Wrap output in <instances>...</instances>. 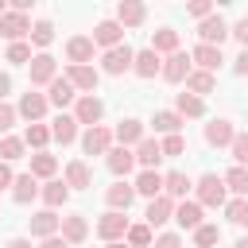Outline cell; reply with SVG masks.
Returning <instances> with one entry per match:
<instances>
[{
	"instance_id": "obj_32",
	"label": "cell",
	"mask_w": 248,
	"mask_h": 248,
	"mask_svg": "<svg viewBox=\"0 0 248 248\" xmlns=\"http://www.w3.org/2000/svg\"><path fill=\"white\" fill-rule=\"evenodd\" d=\"M66 186H70V190L93 186V174H89V167H85L81 159H70V163H66Z\"/></svg>"
},
{
	"instance_id": "obj_49",
	"label": "cell",
	"mask_w": 248,
	"mask_h": 248,
	"mask_svg": "<svg viewBox=\"0 0 248 248\" xmlns=\"http://www.w3.org/2000/svg\"><path fill=\"white\" fill-rule=\"evenodd\" d=\"M186 12H190V16L198 19V23H202V19H209V16H213V4H209V0H194V4L186 8Z\"/></svg>"
},
{
	"instance_id": "obj_9",
	"label": "cell",
	"mask_w": 248,
	"mask_h": 248,
	"mask_svg": "<svg viewBox=\"0 0 248 248\" xmlns=\"http://www.w3.org/2000/svg\"><path fill=\"white\" fill-rule=\"evenodd\" d=\"M232 140H236V128H232V120H225V116H213V120L205 124V143H209V147H232Z\"/></svg>"
},
{
	"instance_id": "obj_54",
	"label": "cell",
	"mask_w": 248,
	"mask_h": 248,
	"mask_svg": "<svg viewBox=\"0 0 248 248\" xmlns=\"http://www.w3.org/2000/svg\"><path fill=\"white\" fill-rule=\"evenodd\" d=\"M12 93V74H0V101Z\"/></svg>"
},
{
	"instance_id": "obj_37",
	"label": "cell",
	"mask_w": 248,
	"mask_h": 248,
	"mask_svg": "<svg viewBox=\"0 0 248 248\" xmlns=\"http://www.w3.org/2000/svg\"><path fill=\"white\" fill-rule=\"evenodd\" d=\"M151 124H155V132H163V136H178L182 116H178V112H170V108H163V112H155V116H151Z\"/></svg>"
},
{
	"instance_id": "obj_26",
	"label": "cell",
	"mask_w": 248,
	"mask_h": 248,
	"mask_svg": "<svg viewBox=\"0 0 248 248\" xmlns=\"http://www.w3.org/2000/svg\"><path fill=\"white\" fill-rule=\"evenodd\" d=\"M159 159H163V143H159V140H151V136H143V143L136 147V163H140L143 170H155V167H159Z\"/></svg>"
},
{
	"instance_id": "obj_53",
	"label": "cell",
	"mask_w": 248,
	"mask_h": 248,
	"mask_svg": "<svg viewBox=\"0 0 248 248\" xmlns=\"http://www.w3.org/2000/svg\"><path fill=\"white\" fill-rule=\"evenodd\" d=\"M232 70H236L240 78H248V50H240V58L232 62Z\"/></svg>"
},
{
	"instance_id": "obj_56",
	"label": "cell",
	"mask_w": 248,
	"mask_h": 248,
	"mask_svg": "<svg viewBox=\"0 0 248 248\" xmlns=\"http://www.w3.org/2000/svg\"><path fill=\"white\" fill-rule=\"evenodd\" d=\"M4 248H31V240H27V236H12Z\"/></svg>"
},
{
	"instance_id": "obj_11",
	"label": "cell",
	"mask_w": 248,
	"mask_h": 248,
	"mask_svg": "<svg viewBox=\"0 0 248 248\" xmlns=\"http://www.w3.org/2000/svg\"><path fill=\"white\" fill-rule=\"evenodd\" d=\"M225 35H232V31H229V23H225L217 12H213L209 19H202V23H198V39H202L205 46H221V43H225Z\"/></svg>"
},
{
	"instance_id": "obj_13",
	"label": "cell",
	"mask_w": 248,
	"mask_h": 248,
	"mask_svg": "<svg viewBox=\"0 0 248 248\" xmlns=\"http://www.w3.org/2000/svg\"><path fill=\"white\" fill-rule=\"evenodd\" d=\"M190 62H194V58H190V54H182V50H178V54H170V58L163 62V81H170V85L186 81V78L194 74V66H190Z\"/></svg>"
},
{
	"instance_id": "obj_29",
	"label": "cell",
	"mask_w": 248,
	"mask_h": 248,
	"mask_svg": "<svg viewBox=\"0 0 248 248\" xmlns=\"http://www.w3.org/2000/svg\"><path fill=\"white\" fill-rule=\"evenodd\" d=\"M174 221H178L182 229H190V232L205 225V217H202V205H198V202H178V205H174Z\"/></svg>"
},
{
	"instance_id": "obj_31",
	"label": "cell",
	"mask_w": 248,
	"mask_h": 248,
	"mask_svg": "<svg viewBox=\"0 0 248 248\" xmlns=\"http://www.w3.org/2000/svg\"><path fill=\"white\" fill-rule=\"evenodd\" d=\"M151 50H155V54H167V58L178 54V31H174V27H159V31L151 35Z\"/></svg>"
},
{
	"instance_id": "obj_4",
	"label": "cell",
	"mask_w": 248,
	"mask_h": 248,
	"mask_svg": "<svg viewBox=\"0 0 248 248\" xmlns=\"http://www.w3.org/2000/svg\"><path fill=\"white\" fill-rule=\"evenodd\" d=\"M19 116L27 120V124H43V116H46V108H50V101H46V93H35V89H27L23 97H19Z\"/></svg>"
},
{
	"instance_id": "obj_58",
	"label": "cell",
	"mask_w": 248,
	"mask_h": 248,
	"mask_svg": "<svg viewBox=\"0 0 248 248\" xmlns=\"http://www.w3.org/2000/svg\"><path fill=\"white\" fill-rule=\"evenodd\" d=\"M108 248H128V240H116V244H108Z\"/></svg>"
},
{
	"instance_id": "obj_43",
	"label": "cell",
	"mask_w": 248,
	"mask_h": 248,
	"mask_svg": "<svg viewBox=\"0 0 248 248\" xmlns=\"http://www.w3.org/2000/svg\"><path fill=\"white\" fill-rule=\"evenodd\" d=\"M31 43H35V46H50V43H54V23H50V19L31 23Z\"/></svg>"
},
{
	"instance_id": "obj_34",
	"label": "cell",
	"mask_w": 248,
	"mask_h": 248,
	"mask_svg": "<svg viewBox=\"0 0 248 248\" xmlns=\"http://www.w3.org/2000/svg\"><path fill=\"white\" fill-rule=\"evenodd\" d=\"M54 170H58V159H54L50 151H35V155H31V174H35V178H46V182H50Z\"/></svg>"
},
{
	"instance_id": "obj_24",
	"label": "cell",
	"mask_w": 248,
	"mask_h": 248,
	"mask_svg": "<svg viewBox=\"0 0 248 248\" xmlns=\"http://www.w3.org/2000/svg\"><path fill=\"white\" fill-rule=\"evenodd\" d=\"M105 163H108V170H112L116 178H124V174H128V170L136 167V151H132V147H120V143H116V147H112V151L105 155Z\"/></svg>"
},
{
	"instance_id": "obj_10",
	"label": "cell",
	"mask_w": 248,
	"mask_h": 248,
	"mask_svg": "<svg viewBox=\"0 0 248 248\" xmlns=\"http://www.w3.org/2000/svg\"><path fill=\"white\" fill-rule=\"evenodd\" d=\"M27 229H31V236L46 240V236H58V229H62V217H58L54 209H39V213H31Z\"/></svg>"
},
{
	"instance_id": "obj_16",
	"label": "cell",
	"mask_w": 248,
	"mask_h": 248,
	"mask_svg": "<svg viewBox=\"0 0 248 248\" xmlns=\"http://www.w3.org/2000/svg\"><path fill=\"white\" fill-rule=\"evenodd\" d=\"M112 136L120 140V147H140V143H143V120L124 116V120L116 124V132H112Z\"/></svg>"
},
{
	"instance_id": "obj_23",
	"label": "cell",
	"mask_w": 248,
	"mask_h": 248,
	"mask_svg": "<svg viewBox=\"0 0 248 248\" xmlns=\"http://www.w3.org/2000/svg\"><path fill=\"white\" fill-rule=\"evenodd\" d=\"M50 136L66 147V143H74L78 140V120H74V112H58L54 120H50Z\"/></svg>"
},
{
	"instance_id": "obj_44",
	"label": "cell",
	"mask_w": 248,
	"mask_h": 248,
	"mask_svg": "<svg viewBox=\"0 0 248 248\" xmlns=\"http://www.w3.org/2000/svg\"><path fill=\"white\" fill-rule=\"evenodd\" d=\"M217 240H221V229H217V225L205 221L202 229H194V248H213Z\"/></svg>"
},
{
	"instance_id": "obj_46",
	"label": "cell",
	"mask_w": 248,
	"mask_h": 248,
	"mask_svg": "<svg viewBox=\"0 0 248 248\" xmlns=\"http://www.w3.org/2000/svg\"><path fill=\"white\" fill-rule=\"evenodd\" d=\"M232 159H236V167H248V132H236V140H232Z\"/></svg>"
},
{
	"instance_id": "obj_50",
	"label": "cell",
	"mask_w": 248,
	"mask_h": 248,
	"mask_svg": "<svg viewBox=\"0 0 248 248\" xmlns=\"http://www.w3.org/2000/svg\"><path fill=\"white\" fill-rule=\"evenodd\" d=\"M155 248H182V236L178 232H159L155 236Z\"/></svg>"
},
{
	"instance_id": "obj_36",
	"label": "cell",
	"mask_w": 248,
	"mask_h": 248,
	"mask_svg": "<svg viewBox=\"0 0 248 248\" xmlns=\"http://www.w3.org/2000/svg\"><path fill=\"white\" fill-rule=\"evenodd\" d=\"M174 112H178L182 120H186V116H205V101H202V97H194V93H178Z\"/></svg>"
},
{
	"instance_id": "obj_45",
	"label": "cell",
	"mask_w": 248,
	"mask_h": 248,
	"mask_svg": "<svg viewBox=\"0 0 248 248\" xmlns=\"http://www.w3.org/2000/svg\"><path fill=\"white\" fill-rule=\"evenodd\" d=\"M4 58H8L12 66H31V58H35V54H31V43H12Z\"/></svg>"
},
{
	"instance_id": "obj_39",
	"label": "cell",
	"mask_w": 248,
	"mask_h": 248,
	"mask_svg": "<svg viewBox=\"0 0 248 248\" xmlns=\"http://www.w3.org/2000/svg\"><path fill=\"white\" fill-rule=\"evenodd\" d=\"M225 190H232L236 198H248V167H232L225 174Z\"/></svg>"
},
{
	"instance_id": "obj_40",
	"label": "cell",
	"mask_w": 248,
	"mask_h": 248,
	"mask_svg": "<svg viewBox=\"0 0 248 248\" xmlns=\"http://www.w3.org/2000/svg\"><path fill=\"white\" fill-rule=\"evenodd\" d=\"M23 140L19 136H4L0 140V163H16V159H23Z\"/></svg>"
},
{
	"instance_id": "obj_1",
	"label": "cell",
	"mask_w": 248,
	"mask_h": 248,
	"mask_svg": "<svg viewBox=\"0 0 248 248\" xmlns=\"http://www.w3.org/2000/svg\"><path fill=\"white\" fill-rule=\"evenodd\" d=\"M194 190H198V205L205 209V205H225L229 202V190H225V178L221 174H202L198 182H194Z\"/></svg>"
},
{
	"instance_id": "obj_17",
	"label": "cell",
	"mask_w": 248,
	"mask_h": 248,
	"mask_svg": "<svg viewBox=\"0 0 248 248\" xmlns=\"http://www.w3.org/2000/svg\"><path fill=\"white\" fill-rule=\"evenodd\" d=\"M132 198H136V186H128L124 178H120V182H112V186L105 190V202H108V209H116V213H128Z\"/></svg>"
},
{
	"instance_id": "obj_25",
	"label": "cell",
	"mask_w": 248,
	"mask_h": 248,
	"mask_svg": "<svg viewBox=\"0 0 248 248\" xmlns=\"http://www.w3.org/2000/svg\"><path fill=\"white\" fill-rule=\"evenodd\" d=\"M66 78H70V85H74V89H81V93H93V89H97V81H101V74H97L93 66H70V70H66Z\"/></svg>"
},
{
	"instance_id": "obj_20",
	"label": "cell",
	"mask_w": 248,
	"mask_h": 248,
	"mask_svg": "<svg viewBox=\"0 0 248 248\" xmlns=\"http://www.w3.org/2000/svg\"><path fill=\"white\" fill-rule=\"evenodd\" d=\"M143 19H147V8L140 0H120L116 4V23L120 27H140Z\"/></svg>"
},
{
	"instance_id": "obj_57",
	"label": "cell",
	"mask_w": 248,
	"mask_h": 248,
	"mask_svg": "<svg viewBox=\"0 0 248 248\" xmlns=\"http://www.w3.org/2000/svg\"><path fill=\"white\" fill-rule=\"evenodd\" d=\"M232 248H248V236H240V240H236V244H232Z\"/></svg>"
},
{
	"instance_id": "obj_18",
	"label": "cell",
	"mask_w": 248,
	"mask_h": 248,
	"mask_svg": "<svg viewBox=\"0 0 248 248\" xmlns=\"http://www.w3.org/2000/svg\"><path fill=\"white\" fill-rule=\"evenodd\" d=\"M143 217H147V225H151V229H159V225L174 221V202H170L167 194H159L155 202H147V213H143Z\"/></svg>"
},
{
	"instance_id": "obj_52",
	"label": "cell",
	"mask_w": 248,
	"mask_h": 248,
	"mask_svg": "<svg viewBox=\"0 0 248 248\" xmlns=\"http://www.w3.org/2000/svg\"><path fill=\"white\" fill-rule=\"evenodd\" d=\"M12 182H16V174H12V167H8V163H0V190H8Z\"/></svg>"
},
{
	"instance_id": "obj_27",
	"label": "cell",
	"mask_w": 248,
	"mask_h": 248,
	"mask_svg": "<svg viewBox=\"0 0 248 248\" xmlns=\"http://www.w3.org/2000/svg\"><path fill=\"white\" fill-rule=\"evenodd\" d=\"M132 186H136V194H140V198L155 202V198L163 194V174H159V170H140V178H136Z\"/></svg>"
},
{
	"instance_id": "obj_21",
	"label": "cell",
	"mask_w": 248,
	"mask_h": 248,
	"mask_svg": "<svg viewBox=\"0 0 248 248\" xmlns=\"http://www.w3.org/2000/svg\"><path fill=\"white\" fill-rule=\"evenodd\" d=\"M132 74H136V78H155V74H163V62H159V54H155L151 46H143V50H136V62H132Z\"/></svg>"
},
{
	"instance_id": "obj_12",
	"label": "cell",
	"mask_w": 248,
	"mask_h": 248,
	"mask_svg": "<svg viewBox=\"0 0 248 248\" xmlns=\"http://www.w3.org/2000/svg\"><path fill=\"white\" fill-rule=\"evenodd\" d=\"M93 50H97L93 35H74V39L66 43V58H70V66H89V62H93Z\"/></svg>"
},
{
	"instance_id": "obj_15",
	"label": "cell",
	"mask_w": 248,
	"mask_h": 248,
	"mask_svg": "<svg viewBox=\"0 0 248 248\" xmlns=\"http://www.w3.org/2000/svg\"><path fill=\"white\" fill-rule=\"evenodd\" d=\"M190 58H194V62H198V70H205V74H217V70H221V62H225L221 46H205V43H198V46L190 50Z\"/></svg>"
},
{
	"instance_id": "obj_5",
	"label": "cell",
	"mask_w": 248,
	"mask_h": 248,
	"mask_svg": "<svg viewBox=\"0 0 248 248\" xmlns=\"http://www.w3.org/2000/svg\"><path fill=\"white\" fill-rule=\"evenodd\" d=\"M128 229H132V225H128V217H124V213H116V209H108V213L97 221V236H101V240H108V244L124 240V236H128Z\"/></svg>"
},
{
	"instance_id": "obj_2",
	"label": "cell",
	"mask_w": 248,
	"mask_h": 248,
	"mask_svg": "<svg viewBox=\"0 0 248 248\" xmlns=\"http://www.w3.org/2000/svg\"><path fill=\"white\" fill-rule=\"evenodd\" d=\"M132 62H136V50H132L128 43H120V46H112V50H105V54H101V70H105V74H112V78L128 74V70H132Z\"/></svg>"
},
{
	"instance_id": "obj_30",
	"label": "cell",
	"mask_w": 248,
	"mask_h": 248,
	"mask_svg": "<svg viewBox=\"0 0 248 248\" xmlns=\"http://www.w3.org/2000/svg\"><path fill=\"white\" fill-rule=\"evenodd\" d=\"M35 194H43V190H39V178H35L31 170H27V174H16V182H12V198H16L19 205H27Z\"/></svg>"
},
{
	"instance_id": "obj_19",
	"label": "cell",
	"mask_w": 248,
	"mask_h": 248,
	"mask_svg": "<svg viewBox=\"0 0 248 248\" xmlns=\"http://www.w3.org/2000/svg\"><path fill=\"white\" fill-rule=\"evenodd\" d=\"M85 236H89V225H85V217H81V213H70V217H62V240H66L70 248L85 244Z\"/></svg>"
},
{
	"instance_id": "obj_22",
	"label": "cell",
	"mask_w": 248,
	"mask_h": 248,
	"mask_svg": "<svg viewBox=\"0 0 248 248\" xmlns=\"http://www.w3.org/2000/svg\"><path fill=\"white\" fill-rule=\"evenodd\" d=\"M46 101H50V105H58V108H66V105H74V101H78V89L70 85V78H54V81L46 85Z\"/></svg>"
},
{
	"instance_id": "obj_51",
	"label": "cell",
	"mask_w": 248,
	"mask_h": 248,
	"mask_svg": "<svg viewBox=\"0 0 248 248\" xmlns=\"http://www.w3.org/2000/svg\"><path fill=\"white\" fill-rule=\"evenodd\" d=\"M232 35H236V39H240V46L248 50V16H244V19H236V27H232Z\"/></svg>"
},
{
	"instance_id": "obj_41",
	"label": "cell",
	"mask_w": 248,
	"mask_h": 248,
	"mask_svg": "<svg viewBox=\"0 0 248 248\" xmlns=\"http://www.w3.org/2000/svg\"><path fill=\"white\" fill-rule=\"evenodd\" d=\"M124 240H128V248H151V244H155V236H151V225H147V221H143V225H132Z\"/></svg>"
},
{
	"instance_id": "obj_48",
	"label": "cell",
	"mask_w": 248,
	"mask_h": 248,
	"mask_svg": "<svg viewBox=\"0 0 248 248\" xmlns=\"http://www.w3.org/2000/svg\"><path fill=\"white\" fill-rule=\"evenodd\" d=\"M182 151H186V140H182V132L163 140V155H170V159H174V155H182Z\"/></svg>"
},
{
	"instance_id": "obj_14",
	"label": "cell",
	"mask_w": 248,
	"mask_h": 248,
	"mask_svg": "<svg viewBox=\"0 0 248 248\" xmlns=\"http://www.w3.org/2000/svg\"><path fill=\"white\" fill-rule=\"evenodd\" d=\"M93 43H97V46H105V50H112V46H120V43H124V27H120L116 19H101V23L93 27Z\"/></svg>"
},
{
	"instance_id": "obj_38",
	"label": "cell",
	"mask_w": 248,
	"mask_h": 248,
	"mask_svg": "<svg viewBox=\"0 0 248 248\" xmlns=\"http://www.w3.org/2000/svg\"><path fill=\"white\" fill-rule=\"evenodd\" d=\"M54 136H50V128L46 124H27V132H23V143L27 147H35V151H46V143H50Z\"/></svg>"
},
{
	"instance_id": "obj_7",
	"label": "cell",
	"mask_w": 248,
	"mask_h": 248,
	"mask_svg": "<svg viewBox=\"0 0 248 248\" xmlns=\"http://www.w3.org/2000/svg\"><path fill=\"white\" fill-rule=\"evenodd\" d=\"M27 74H31V89H39V85H50V81L58 78V62H54V58L43 50V54H35V58H31Z\"/></svg>"
},
{
	"instance_id": "obj_42",
	"label": "cell",
	"mask_w": 248,
	"mask_h": 248,
	"mask_svg": "<svg viewBox=\"0 0 248 248\" xmlns=\"http://www.w3.org/2000/svg\"><path fill=\"white\" fill-rule=\"evenodd\" d=\"M225 217H229L232 225L248 229V198H232V202H225Z\"/></svg>"
},
{
	"instance_id": "obj_28",
	"label": "cell",
	"mask_w": 248,
	"mask_h": 248,
	"mask_svg": "<svg viewBox=\"0 0 248 248\" xmlns=\"http://www.w3.org/2000/svg\"><path fill=\"white\" fill-rule=\"evenodd\" d=\"M190 186H194V182H190L182 170H170V174H163V194H167L170 202H186Z\"/></svg>"
},
{
	"instance_id": "obj_3",
	"label": "cell",
	"mask_w": 248,
	"mask_h": 248,
	"mask_svg": "<svg viewBox=\"0 0 248 248\" xmlns=\"http://www.w3.org/2000/svg\"><path fill=\"white\" fill-rule=\"evenodd\" d=\"M101 116H105V101H101V97H93V93H81V97H78V105H74V120H78V124H85V128H97V124H101Z\"/></svg>"
},
{
	"instance_id": "obj_6",
	"label": "cell",
	"mask_w": 248,
	"mask_h": 248,
	"mask_svg": "<svg viewBox=\"0 0 248 248\" xmlns=\"http://www.w3.org/2000/svg\"><path fill=\"white\" fill-rule=\"evenodd\" d=\"M0 35L8 39V46H12V43H23V35L31 39V19H27L23 12H12V8H8V16L0 19Z\"/></svg>"
},
{
	"instance_id": "obj_59",
	"label": "cell",
	"mask_w": 248,
	"mask_h": 248,
	"mask_svg": "<svg viewBox=\"0 0 248 248\" xmlns=\"http://www.w3.org/2000/svg\"><path fill=\"white\" fill-rule=\"evenodd\" d=\"M244 116H248V108H244Z\"/></svg>"
},
{
	"instance_id": "obj_35",
	"label": "cell",
	"mask_w": 248,
	"mask_h": 248,
	"mask_svg": "<svg viewBox=\"0 0 248 248\" xmlns=\"http://www.w3.org/2000/svg\"><path fill=\"white\" fill-rule=\"evenodd\" d=\"M213 85H217V78H213V74H205V70H194V74L186 78V93H194V97L213 93Z\"/></svg>"
},
{
	"instance_id": "obj_33",
	"label": "cell",
	"mask_w": 248,
	"mask_h": 248,
	"mask_svg": "<svg viewBox=\"0 0 248 248\" xmlns=\"http://www.w3.org/2000/svg\"><path fill=\"white\" fill-rule=\"evenodd\" d=\"M66 198H70V186H66V178H50V182L43 186V202H46V209H58V205H66Z\"/></svg>"
},
{
	"instance_id": "obj_8",
	"label": "cell",
	"mask_w": 248,
	"mask_h": 248,
	"mask_svg": "<svg viewBox=\"0 0 248 248\" xmlns=\"http://www.w3.org/2000/svg\"><path fill=\"white\" fill-rule=\"evenodd\" d=\"M112 132L105 128V124H97V128H85V136H81V151L85 155H108L112 151Z\"/></svg>"
},
{
	"instance_id": "obj_55",
	"label": "cell",
	"mask_w": 248,
	"mask_h": 248,
	"mask_svg": "<svg viewBox=\"0 0 248 248\" xmlns=\"http://www.w3.org/2000/svg\"><path fill=\"white\" fill-rule=\"evenodd\" d=\"M39 248H70V244H66V240H62V236H46V240H43V244H39Z\"/></svg>"
},
{
	"instance_id": "obj_47",
	"label": "cell",
	"mask_w": 248,
	"mask_h": 248,
	"mask_svg": "<svg viewBox=\"0 0 248 248\" xmlns=\"http://www.w3.org/2000/svg\"><path fill=\"white\" fill-rule=\"evenodd\" d=\"M16 120H19V108H16V105H8V101H0V132H8Z\"/></svg>"
}]
</instances>
